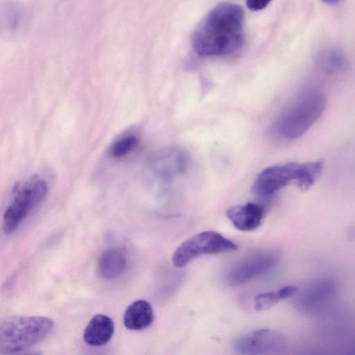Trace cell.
<instances>
[{"instance_id": "7a4b0ae2", "label": "cell", "mask_w": 355, "mask_h": 355, "mask_svg": "<svg viewBox=\"0 0 355 355\" xmlns=\"http://www.w3.org/2000/svg\"><path fill=\"white\" fill-rule=\"evenodd\" d=\"M327 104L326 94L319 85H306L277 118L276 133L288 140L302 136L321 117Z\"/></svg>"}, {"instance_id": "277c9868", "label": "cell", "mask_w": 355, "mask_h": 355, "mask_svg": "<svg viewBox=\"0 0 355 355\" xmlns=\"http://www.w3.org/2000/svg\"><path fill=\"white\" fill-rule=\"evenodd\" d=\"M53 321L38 315H12L0 321V353L10 354L40 343L52 331Z\"/></svg>"}, {"instance_id": "2e32d148", "label": "cell", "mask_w": 355, "mask_h": 355, "mask_svg": "<svg viewBox=\"0 0 355 355\" xmlns=\"http://www.w3.org/2000/svg\"><path fill=\"white\" fill-rule=\"evenodd\" d=\"M138 142V137L134 134L123 135L112 143L110 154L114 158L124 157L136 148Z\"/></svg>"}, {"instance_id": "8fae6325", "label": "cell", "mask_w": 355, "mask_h": 355, "mask_svg": "<svg viewBox=\"0 0 355 355\" xmlns=\"http://www.w3.org/2000/svg\"><path fill=\"white\" fill-rule=\"evenodd\" d=\"M114 324L112 318L104 314H96L89 320L84 332V341L90 346L106 345L112 338Z\"/></svg>"}, {"instance_id": "8992f818", "label": "cell", "mask_w": 355, "mask_h": 355, "mask_svg": "<svg viewBox=\"0 0 355 355\" xmlns=\"http://www.w3.org/2000/svg\"><path fill=\"white\" fill-rule=\"evenodd\" d=\"M237 245L215 231H205L182 242L175 250L173 264L177 268L187 266L204 254H219L236 250Z\"/></svg>"}, {"instance_id": "9a60e30c", "label": "cell", "mask_w": 355, "mask_h": 355, "mask_svg": "<svg viewBox=\"0 0 355 355\" xmlns=\"http://www.w3.org/2000/svg\"><path fill=\"white\" fill-rule=\"evenodd\" d=\"M322 67L331 73L345 71L348 67L346 56L339 50L330 49L323 53L320 58Z\"/></svg>"}, {"instance_id": "ba28073f", "label": "cell", "mask_w": 355, "mask_h": 355, "mask_svg": "<svg viewBox=\"0 0 355 355\" xmlns=\"http://www.w3.org/2000/svg\"><path fill=\"white\" fill-rule=\"evenodd\" d=\"M282 336L271 329H262L236 338L234 350L240 354L261 355L279 353L284 347Z\"/></svg>"}, {"instance_id": "30bf717a", "label": "cell", "mask_w": 355, "mask_h": 355, "mask_svg": "<svg viewBox=\"0 0 355 355\" xmlns=\"http://www.w3.org/2000/svg\"><path fill=\"white\" fill-rule=\"evenodd\" d=\"M264 214L265 209L261 205L250 202L230 207L226 216L237 230L248 232L261 225Z\"/></svg>"}, {"instance_id": "d6986e66", "label": "cell", "mask_w": 355, "mask_h": 355, "mask_svg": "<svg viewBox=\"0 0 355 355\" xmlns=\"http://www.w3.org/2000/svg\"><path fill=\"white\" fill-rule=\"evenodd\" d=\"M322 1L324 2H325L326 3L333 5V4H336V3H338L340 0H322Z\"/></svg>"}, {"instance_id": "5b68a950", "label": "cell", "mask_w": 355, "mask_h": 355, "mask_svg": "<svg viewBox=\"0 0 355 355\" xmlns=\"http://www.w3.org/2000/svg\"><path fill=\"white\" fill-rule=\"evenodd\" d=\"M47 193V182L36 175L17 186L3 215L4 233H13L26 216L44 200Z\"/></svg>"}, {"instance_id": "4fadbf2b", "label": "cell", "mask_w": 355, "mask_h": 355, "mask_svg": "<svg viewBox=\"0 0 355 355\" xmlns=\"http://www.w3.org/2000/svg\"><path fill=\"white\" fill-rule=\"evenodd\" d=\"M126 264V256L122 250L109 248L101 254L98 261V275L104 279H115L123 273Z\"/></svg>"}, {"instance_id": "e0dca14e", "label": "cell", "mask_w": 355, "mask_h": 355, "mask_svg": "<svg viewBox=\"0 0 355 355\" xmlns=\"http://www.w3.org/2000/svg\"><path fill=\"white\" fill-rule=\"evenodd\" d=\"M21 9L15 3H6L3 10L2 18L10 30L16 28L19 24Z\"/></svg>"}, {"instance_id": "9c48e42d", "label": "cell", "mask_w": 355, "mask_h": 355, "mask_svg": "<svg viewBox=\"0 0 355 355\" xmlns=\"http://www.w3.org/2000/svg\"><path fill=\"white\" fill-rule=\"evenodd\" d=\"M187 167V157L184 151L177 148L160 150L148 160L147 170L153 180L167 182L182 174Z\"/></svg>"}, {"instance_id": "6da1fadb", "label": "cell", "mask_w": 355, "mask_h": 355, "mask_svg": "<svg viewBox=\"0 0 355 355\" xmlns=\"http://www.w3.org/2000/svg\"><path fill=\"white\" fill-rule=\"evenodd\" d=\"M244 12L239 5L220 3L197 26L192 37L195 52L204 57L231 55L244 43Z\"/></svg>"}, {"instance_id": "7c38bea8", "label": "cell", "mask_w": 355, "mask_h": 355, "mask_svg": "<svg viewBox=\"0 0 355 355\" xmlns=\"http://www.w3.org/2000/svg\"><path fill=\"white\" fill-rule=\"evenodd\" d=\"M123 320L124 326L128 329L143 330L153 323L154 320L153 309L147 301L137 300L127 307Z\"/></svg>"}, {"instance_id": "5bb4252c", "label": "cell", "mask_w": 355, "mask_h": 355, "mask_svg": "<svg viewBox=\"0 0 355 355\" xmlns=\"http://www.w3.org/2000/svg\"><path fill=\"white\" fill-rule=\"evenodd\" d=\"M297 288L294 286H286L277 291L261 293L254 297V308L257 311L266 310L283 299L295 294Z\"/></svg>"}, {"instance_id": "3957f363", "label": "cell", "mask_w": 355, "mask_h": 355, "mask_svg": "<svg viewBox=\"0 0 355 355\" xmlns=\"http://www.w3.org/2000/svg\"><path fill=\"white\" fill-rule=\"evenodd\" d=\"M322 168L321 160L270 166L257 175L252 184V191L259 196H268L293 182L302 189H308L318 180Z\"/></svg>"}, {"instance_id": "ac0fdd59", "label": "cell", "mask_w": 355, "mask_h": 355, "mask_svg": "<svg viewBox=\"0 0 355 355\" xmlns=\"http://www.w3.org/2000/svg\"><path fill=\"white\" fill-rule=\"evenodd\" d=\"M272 0H246V4L251 10H260L266 7Z\"/></svg>"}, {"instance_id": "52a82bcc", "label": "cell", "mask_w": 355, "mask_h": 355, "mask_svg": "<svg viewBox=\"0 0 355 355\" xmlns=\"http://www.w3.org/2000/svg\"><path fill=\"white\" fill-rule=\"evenodd\" d=\"M277 260V254L272 250H259L246 255L229 266L225 272V282L231 286L245 284L268 271Z\"/></svg>"}]
</instances>
